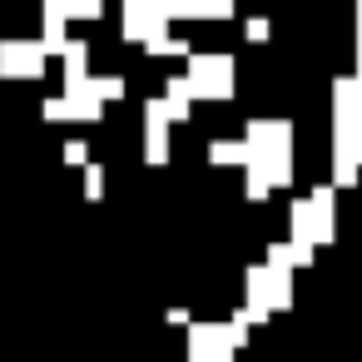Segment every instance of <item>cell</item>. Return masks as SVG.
<instances>
[{"label":"cell","instance_id":"obj_1","mask_svg":"<svg viewBox=\"0 0 362 362\" xmlns=\"http://www.w3.org/2000/svg\"><path fill=\"white\" fill-rule=\"evenodd\" d=\"M189 80L199 85V95H228L233 65L223 55H199V60H189Z\"/></svg>","mask_w":362,"mask_h":362},{"label":"cell","instance_id":"obj_6","mask_svg":"<svg viewBox=\"0 0 362 362\" xmlns=\"http://www.w3.org/2000/svg\"><path fill=\"white\" fill-rule=\"evenodd\" d=\"M65 159H70V164H85V144L70 139V144H65Z\"/></svg>","mask_w":362,"mask_h":362},{"label":"cell","instance_id":"obj_2","mask_svg":"<svg viewBox=\"0 0 362 362\" xmlns=\"http://www.w3.org/2000/svg\"><path fill=\"white\" fill-rule=\"evenodd\" d=\"M40 60H45V45H25V40H11L0 45V70L6 75H40Z\"/></svg>","mask_w":362,"mask_h":362},{"label":"cell","instance_id":"obj_3","mask_svg":"<svg viewBox=\"0 0 362 362\" xmlns=\"http://www.w3.org/2000/svg\"><path fill=\"white\" fill-rule=\"evenodd\" d=\"M164 95H169V119H184V115H189V105L199 100V85H194V80H169V90H164Z\"/></svg>","mask_w":362,"mask_h":362},{"label":"cell","instance_id":"obj_4","mask_svg":"<svg viewBox=\"0 0 362 362\" xmlns=\"http://www.w3.org/2000/svg\"><path fill=\"white\" fill-rule=\"evenodd\" d=\"M248 154H253L248 144H214V159H218V164H238V159H248Z\"/></svg>","mask_w":362,"mask_h":362},{"label":"cell","instance_id":"obj_5","mask_svg":"<svg viewBox=\"0 0 362 362\" xmlns=\"http://www.w3.org/2000/svg\"><path fill=\"white\" fill-rule=\"evenodd\" d=\"M228 6H233V0H194V16H199V11H218V16H223Z\"/></svg>","mask_w":362,"mask_h":362}]
</instances>
